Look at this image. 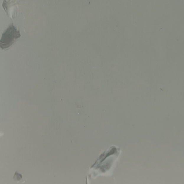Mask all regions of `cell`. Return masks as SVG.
<instances>
[{
	"label": "cell",
	"mask_w": 184,
	"mask_h": 184,
	"mask_svg": "<svg viewBox=\"0 0 184 184\" xmlns=\"http://www.w3.org/2000/svg\"><path fill=\"white\" fill-rule=\"evenodd\" d=\"M20 37V33L13 25H11L2 35L0 41V46L1 49L8 48Z\"/></svg>",
	"instance_id": "1"
},
{
	"label": "cell",
	"mask_w": 184,
	"mask_h": 184,
	"mask_svg": "<svg viewBox=\"0 0 184 184\" xmlns=\"http://www.w3.org/2000/svg\"><path fill=\"white\" fill-rule=\"evenodd\" d=\"M22 175L21 174L18 173L17 172H16L14 177V179L16 181H19L22 178Z\"/></svg>",
	"instance_id": "2"
}]
</instances>
